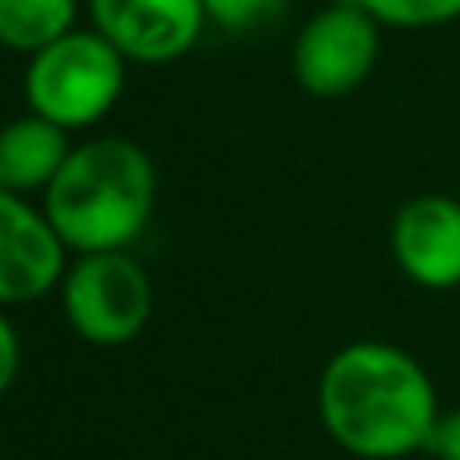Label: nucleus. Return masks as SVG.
<instances>
[{
    "mask_svg": "<svg viewBox=\"0 0 460 460\" xmlns=\"http://www.w3.org/2000/svg\"><path fill=\"white\" fill-rule=\"evenodd\" d=\"M315 408L327 437L359 460L429 453L445 416L429 367L384 340H356L335 351L319 372Z\"/></svg>",
    "mask_w": 460,
    "mask_h": 460,
    "instance_id": "f257e3e1",
    "label": "nucleus"
},
{
    "mask_svg": "<svg viewBox=\"0 0 460 460\" xmlns=\"http://www.w3.org/2000/svg\"><path fill=\"white\" fill-rule=\"evenodd\" d=\"M40 207L73 254L129 251L158 207V170L129 137H89L73 146Z\"/></svg>",
    "mask_w": 460,
    "mask_h": 460,
    "instance_id": "f03ea898",
    "label": "nucleus"
},
{
    "mask_svg": "<svg viewBox=\"0 0 460 460\" xmlns=\"http://www.w3.org/2000/svg\"><path fill=\"white\" fill-rule=\"evenodd\" d=\"M126 65L129 61L97 29H73L29 53L21 81L24 102L69 134L93 129L118 110L126 93Z\"/></svg>",
    "mask_w": 460,
    "mask_h": 460,
    "instance_id": "7ed1b4c3",
    "label": "nucleus"
},
{
    "mask_svg": "<svg viewBox=\"0 0 460 460\" xmlns=\"http://www.w3.org/2000/svg\"><path fill=\"white\" fill-rule=\"evenodd\" d=\"M57 295L73 335L93 348L134 343L154 315V283L129 251H97L69 259Z\"/></svg>",
    "mask_w": 460,
    "mask_h": 460,
    "instance_id": "20e7f679",
    "label": "nucleus"
},
{
    "mask_svg": "<svg viewBox=\"0 0 460 460\" xmlns=\"http://www.w3.org/2000/svg\"><path fill=\"white\" fill-rule=\"evenodd\" d=\"M384 24L348 0H332L299 29L291 49V73L311 97H348L372 77L380 61Z\"/></svg>",
    "mask_w": 460,
    "mask_h": 460,
    "instance_id": "39448f33",
    "label": "nucleus"
},
{
    "mask_svg": "<svg viewBox=\"0 0 460 460\" xmlns=\"http://www.w3.org/2000/svg\"><path fill=\"white\" fill-rule=\"evenodd\" d=\"M89 29H97L126 61L170 65L202 40V0H85Z\"/></svg>",
    "mask_w": 460,
    "mask_h": 460,
    "instance_id": "423d86ee",
    "label": "nucleus"
},
{
    "mask_svg": "<svg viewBox=\"0 0 460 460\" xmlns=\"http://www.w3.org/2000/svg\"><path fill=\"white\" fill-rule=\"evenodd\" d=\"M69 246L49 223L45 207L0 190V307H24L61 287Z\"/></svg>",
    "mask_w": 460,
    "mask_h": 460,
    "instance_id": "0eeeda50",
    "label": "nucleus"
},
{
    "mask_svg": "<svg viewBox=\"0 0 460 460\" xmlns=\"http://www.w3.org/2000/svg\"><path fill=\"white\" fill-rule=\"evenodd\" d=\"M392 259L408 283L424 291L460 287V199L416 194L392 218Z\"/></svg>",
    "mask_w": 460,
    "mask_h": 460,
    "instance_id": "6e6552de",
    "label": "nucleus"
},
{
    "mask_svg": "<svg viewBox=\"0 0 460 460\" xmlns=\"http://www.w3.org/2000/svg\"><path fill=\"white\" fill-rule=\"evenodd\" d=\"M73 142L69 129L40 113H21V118L0 126V190L32 199L53 186L61 166L69 162Z\"/></svg>",
    "mask_w": 460,
    "mask_h": 460,
    "instance_id": "1a4fd4ad",
    "label": "nucleus"
},
{
    "mask_svg": "<svg viewBox=\"0 0 460 460\" xmlns=\"http://www.w3.org/2000/svg\"><path fill=\"white\" fill-rule=\"evenodd\" d=\"M81 0H0V49L37 53L77 29Z\"/></svg>",
    "mask_w": 460,
    "mask_h": 460,
    "instance_id": "9d476101",
    "label": "nucleus"
},
{
    "mask_svg": "<svg viewBox=\"0 0 460 460\" xmlns=\"http://www.w3.org/2000/svg\"><path fill=\"white\" fill-rule=\"evenodd\" d=\"M372 13L384 29H440L460 21V0H348Z\"/></svg>",
    "mask_w": 460,
    "mask_h": 460,
    "instance_id": "9b49d317",
    "label": "nucleus"
},
{
    "mask_svg": "<svg viewBox=\"0 0 460 460\" xmlns=\"http://www.w3.org/2000/svg\"><path fill=\"white\" fill-rule=\"evenodd\" d=\"M291 0H202L207 21L223 32H259L287 13Z\"/></svg>",
    "mask_w": 460,
    "mask_h": 460,
    "instance_id": "f8f14e48",
    "label": "nucleus"
},
{
    "mask_svg": "<svg viewBox=\"0 0 460 460\" xmlns=\"http://www.w3.org/2000/svg\"><path fill=\"white\" fill-rule=\"evenodd\" d=\"M16 376H21V335H16V327L8 323L4 307H0V400L16 384Z\"/></svg>",
    "mask_w": 460,
    "mask_h": 460,
    "instance_id": "ddd939ff",
    "label": "nucleus"
},
{
    "mask_svg": "<svg viewBox=\"0 0 460 460\" xmlns=\"http://www.w3.org/2000/svg\"><path fill=\"white\" fill-rule=\"evenodd\" d=\"M429 456H437V460H460V408H453V412L440 416L437 432H432Z\"/></svg>",
    "mask_w": 460,
    "mask_h": 460,
    "instance_id": "4468645a",
    "label": "nucleus"
}]
</instances>
